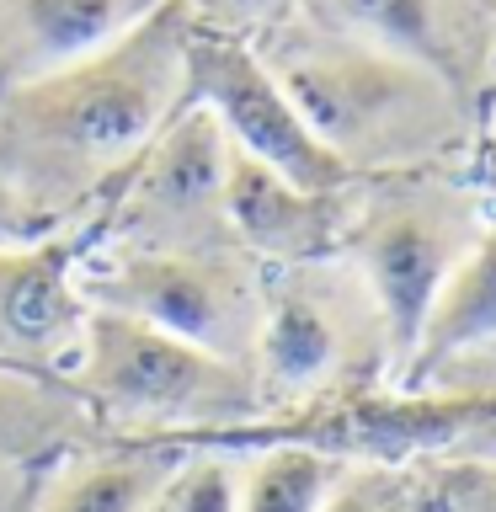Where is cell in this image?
<instances>
[{
  "mask_svg": "<svg viewBox=\"0 0 496 512\" xmlns=\"http://www.w3.org/2000/svg\"><path fill=\"white\" fill-rule=\"evenodd\" d=\"M192 22L160 6L118 43L0 86V192L43 235L96 219L128 166L187 102Z\"/></svg>",
  "mask_w": 496,
  "mask_h": 512,
  "instance_id": "cell-1",
  "label": "cell"
},
{
  "mask_svg": "<svg viewBox=\"0 0 496 512\" xmlns=\"http://www.w3.org/2000/svg\"><path fill=\"white\" fill-rule=\"evenodd\" d=\"M251 48L358 182L443 166L475 139V107H464L432 70L320 22L304 6L251 38Z\"/></svg>",
  "mask_w": 496,
  "mask_h": 512,
  "instance_id": "cell-2",
  "label": "cell"
},
{
  "mask_svg": "<svg viewBox=\"0 0 496 512\" xmlns=\"http://www.w3.org/2000/svg\"><path fill=\"white\" fill-rule=\"evenodd\" d=\"M70 390L107 432L128 438L198 443V432H246L267 422L251 368L96 304Z\"/></svg>",
  "mask_w": 496,
  "mask_h": 512,
  "instance_id": "cell-3",
  "label": "cell"
},
{
  "mask_svg": "<svg viewBox=\"0 0 496 512\" xmlns=\"http://www.w3.org/2000/svg\"><path fill=\"white\" fill-rule=\"evenodd\" d=\"M384 374H395L390 326L347 256L262 267V331L251 379L267 416H294L320 400L374 390Z\"/></svg>",
  "mask_w": 496,
  "mask_h": 512,
  "instance_id": "cell-4",
  "label": "cell"
},
{
  "mask_svg": "<svg viewBox=\"0 0 496 512\" xmlns=\"http://www.w3.org/2000/svg\"><path fill=\"white\" fill-rule=\"evenodd\" d=\"M480 230H486L480 192L438 166L352 182V208L336 256H347L368 294L379 299L395 347V374L406 368L438 288L470 256Z\"/></svg>",
  "mask_w": 496,
  "mask_h": 512,
  "instance_id": "cell-5",
  "label": "cell"
},
{
  "mask_svg": "<svg viewBox=\"0 0 496 512\" xmlns=\"http://www.w3.org/2000/svg\"><path fill=\"white\" fill-rule=\"evenodd\" d=\"M80 288L96 310L134 315L251 368L262 331V262L246 251H107L91 246Z\"/></svg>",
  "mask_w": 496,
  "mask_h": 512,
  "instance_id": "cell-6",
  "label": "cell"
},
{
  "mask_svg": "<svg viewBox=\"0 0 496 512\" xmlns=\"http://www.w3.org/2000/svg\"><path fill=\"white\" fill-rule=\"evenodd\" d=\"M224 144L214 112L182 102L96 214L107 251H240L224 214Z\"/></svg>",
  "mask_w": 496,
  "mask_h": 512,
  "instance_id": "cell-7",
  "label": "cell"
},
{
  "mask_svg": "<svg viewBox=\"0 0 496 512\" xmlns=\"http://www.w3.org/2000/svg\"><path fill=\"white\" fill-rule=\"evenodd\" d=\"M187 102L214 112L219 134L230 150L262 160V166L283 171L288 182L310 192H342L352 176L315 128L299 118L294 96L278 86V75L262 64V54L246 38H219V32H198L187 38Z\"/></svg>",
  "mask_w": 496,
  "mask_h": 512,
  "instance_id": "cell-8",
  "label": "cell"
},
{
  "mask_svg": "<svg viewBox=\"0 0 496 512\" xmlns=\"http://www.w3.org/2000/svg\"><path fill=\"white\" fill-rule=\"evenodd\" d=\"M96 230H54L0 246V368L70 384L86 352L91 299L80 288Z\"/></svg>",
  "mask_w": 496,
  "mask_h": 512,
  "instance_id": "cell-9",
  "label": "cell"
},
{
  "mask_svg": "<svg viewBox=\"0 0 496 512\" xmlns=\"http://www.w3.org/2000/svg\"><path fill=\"white\" fill-rule=\"evenodd\" d=\"M299 6L432 70L464 107H486L496 80V16L486 0H299Z\"/></svg>",
  "mask_w": 496,
  "mask_h": 512,
  "instance_id": "cell-10",
  "label": "cell"
},
{
  "mask_svg": "<svg viewBox=\"0 0 496 512\" xmlns=\"http://www.w3.org/2000/svg\"><path fill=\"white\" fill-rule=\"evenodd\" d=\"M347 208H352V187L310 192V187L288 182L283 171L230 150V166H224V214H230L240 251L256 256L262 267L336 256Z\"/></svg>",
  "mask_w": 496,
  "mask_h": 512,
  "instance_id": "cell-11",
  "label": "cell"
},
{
  "mask_svg": "<svg viewBox=\"0 0 496 512\" xmlns=\"http://www.w3.org/2000/svg\"><path fill=\"white\" fill-rule=\"evenodd\" d=\"M160 6L166 0H0V86L64 70Z\"/></svg>",
  "mask_w": 496,
  "mask_h": 512,
  "instance_id": "cell-12",
  "label": "cell"
},
{
  "mask_svg": "<svg viewBox=\"0 0 496 512\" xmlns=\"http://www.w3.org/2000/svg\"><path fill=\"white\" fill-rule=\"evenodd\" d=\"M187 443H96L86 454L48 464L32 512H144L160 480L176 470Z\"/></svg>",
  "mask_w": 496,
  "mask_h": 512,
  "instance_id": "cell-13",
  "label": "cell"
},
{
  "mask_svg": "<svg viewBox=\"0 0 496 512\" xmlns=\"http://www.w3.org/2000/svg\"><path fill=\"white\" fill-rule=\"evenodd\" d=\"M475 352H496V224H486L470 256L448 272L400 374L422 384L427 374H443Z\"/></svg>",
  "mask_w": 496,
  "mask_h": 512,
  "instance_id": "cell-14",
  "label": "cell"
},
{
  "mask_svg": "<svg viewBox=\"0 0 496 512\" xmlns=\"http://www.w3.org/2000/svg\"><path fill=\"white\" fill-rule=\"evenodd\" d=\"M96 443L112 438L70 384L0 368V464L48 470V464L86 454Z\"/></svg>",
  "mask_w": 496,
  "mask_h": 512,
  "instance_id": "cell-15",
  "label": "cell"
},
{
  "mask_svg": "<svg viewBox=\"0 0 496 512\" xmlns=\"http://www.w3.org/2000/svg\"><path fill=\"white\" fill-rule=\"evenodd\" d=\"M342 475H347L342 454H326V448L299 438H278L262 454H251L240 512H320Z\"/></svg>",
  "mask_w": 496,
  "mask_h": 512,
  "instance_id": "cell-16",
  "label": "cell"
},
{
  "mask_svg": "<svg viewBox=\"0 0 496 512\" xmlns=\"http://www.w3.org/2000/svg\"><path fill=\"white\" fill-rule=\"evenodd\" d=\"M251 454L214 443H187L176 470L160 480L144 512H240V486H246Z\"/></svg>",
  "mask_w": 496,
  "mask_h": 512,
  "instance_id": "cell-17",
  "label": "cell"
},
{
  "mask_svg": "<svg viewBox=\"0 0 496 512\" xmlns=\"http://www.w3.org/2000/svg\"><path fill=\"white\" fill-rule=\"evenodd\" d=\"M320 512H432V502L422 480L395 475L390 464H358V470L347 464V475L336 480Z\"/></svg>",
  "mask_w": 496,
  "mask_h": 512,
  "instance_id": "cell-18",
  "label": "cell"
},
{
  "mask_svg": "<svg viewBox=\"0 0 496 512\" xmlns=\"http://www.w3.org/2000/svg\"><path fill=\"white\" fill-rule=\"evenodd\" d=\"M198 32H219V38H262L272 22H283L299 0H171Z\"/></svg>",
  "mask_w": 496,
  "mask_h": 512,
  "instance_id": "cell-19",
  "label": "cell"
},
{
  "mask_svg": "<svg viewBox=\"0 0 496 512\" xmlns=\"http://www.w3.org/2000/svg\"><path fill=\"white\" fill-rule=\"evenodd\" d=\"M422 486H427L432 512H496V464L443 459Z\"/></svg>",
  "mask_w": 496,
  "mask_h": 512,
  "instance_id": "cell-20",
  "label": "cell"
},
{
  "mask_svg": "<svg viewBox=\"0 0 496 512\" xmlns=\"http://www.w3.org/2000/svg\"><path fill=\"white\" fill-rule=\"evenodd\" d=\"M38 480H43V470H27V464H0V512H32Z\"/></svg>",
  "mask_w": 496,
  "mask_h": 512,
  "instance_id": "cell-21",
  "label": "cell"
},
{
  "mask_svg": "<svg viewBox=\"0 0 496 512\" xmlns=\"http://www.w3.org/2000/svg\"><path fill=\"white\" fill-rule=\"evenodd\" d=\"M486 102H491V144H496V80H491V96H486Z\"/></svg>",
  "mask_w": 496,
  "mask_h": 512,
  "instance_id": "cell-22",
  "label": "cell"
},
{
  "mask_svg": "<svg viewBox=\"0 0 496 512\" xmlns=\"http://www.w3.org/2000/svg\"><path fill=\"white\" fill-rule=\"evenodd\" d=\"M486 6H491V16H496V0H486Z\"/></svg>",
  "mask_w": 496,
  "mask_h": 512,
  "instance_id": "cell-23",
  "label": "cell"
}]
</instances>
